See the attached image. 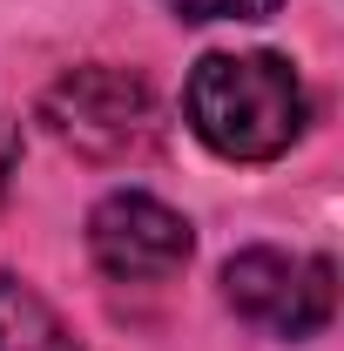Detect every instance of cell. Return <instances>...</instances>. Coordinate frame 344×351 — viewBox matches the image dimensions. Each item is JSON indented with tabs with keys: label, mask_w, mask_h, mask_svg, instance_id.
Wrapping results in <instances>:
<instances>
[{
	"label": "cell",
	"mask_w": 344,
	"mask_h": 351,
	"mask_svg": "<svg viewBox=\"0 0 344 351\" xmlns=\"http://www.w3.org/2000/svg\"><path fill=\"white\" fill-rule=\"evenodd\" d=\"M196 250V230L182 210H169L162 196L149 189H115L88 210V257L101 277L115 284H156V277H175Z\"/></svg>",
	"instance_id": "obj_4"
},
{
	"label": "cell",
	"mask_w": 344,
	"mask_h": 351,
	"mask_svg": "<svg viewBox=\"0 0 344 351\" xmlns=\"http://www.w3.org/2000/svg\"><path fill=\"white\" fill-rule=\"evenodd\" d=\"M41 122L61 149H75L82 162H142L162 142V115H156V88L135 68H108L88 61L68 68L61 82L41 95Z\"/></svg>",
	"instance_id": "obj_2"
},
{
	"label": "cell",
	"mask_w": 344,
	"mask_h": 351,
	"mask_svg": "<svg viewBox=\"0 0 344 351\" xmlns=\"http://www.w3.org/2000/svg\"><path fill=\"white\" fill-rule=\"evenodd\" d=\"M175 21H270L284 0H162Z\"/></svg>",
	"instance_id": "obj_6"
},
{
	"label": "cell",
	"mask_w": 344,
	"mask_h": 351,
	"mask_svg": "<svg viewBox=\"0 0 344 351\" xmlns=\"http://www.w3.org/2000/svg\"><path fill=\"white\" fill-rule=\"evenodd\" d=\"M14 169H21V122H7V115H0V203H7Z\"/></svg>",
	"instance_id": "obj_7"
},
{
	"label": "cell",
	"mask_w": 344,
	"mask_h": 351,
	"mask_svg": "<svg viewBox=\"0 0 344 351\" xmlns=\"http://www.w3.org/2000/svg\"><path fill=\"white\" fill-rule=\"evenodd\" d=\"M338 270L331 257H291V250H236L223 263V304L270 338H317L338 311Z\"/></svg>",
	"instance_id": "obj_3"
},
{
	"label": "cell",
	"mask_w": 344,
	"mask_h": 351,
	"mask_svg": "<svg viewBox=\"0 0 344 351\" xmlns=\"http://www.w3.org/2000/svg\"><path fill=\"white\" fill-rule=\"evenodd\" d=\"M0 351H88L68 338V324L54 317L41 291H27L21 277L0 270Z\"/></svg>",
	"instance_id": "obj_5"
},
{
	"label": "cell",
	"mask_w": 344,
	"mask_h": 351,
	"mask_svg": "<svg viewBox=\"0 0 344 351\" xmlns=\"http://www.w3.org/2000/svg\"><path fill=\"white\" fill-rule=\"evenodd\" d=\"M182 115L223 162H277L310 122V95L284 54H203L182 88Z\"/></svg>",
	"instance_id": "obj_1"
}]
</instances>
